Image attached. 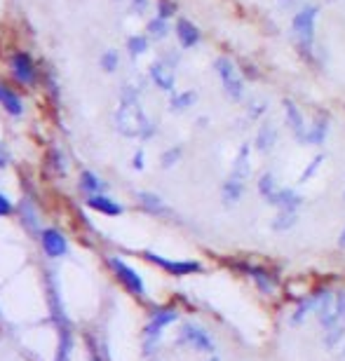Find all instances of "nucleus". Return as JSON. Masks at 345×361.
<instances>
[{
  "label": "nucleus",
  "mask_w": 345,
  "mask_h": 361,
  "mask_svg": "<svg viewBox=\"0 0 345 361\" xmlns=\"http://www.w3.org/2000/svg\"><path fill=\"white\" fill-rule=\"evenodd\" d=\"M115 130L127 139H151L155 134V125L148 120L139 101L134 103H120L115 113Z\"/></svg>",
  "instance_id": "1"
},
{
  "label": "nucleus",
  "mask_w": 345,
  "mask_h": 361,
  "mask_svg": "<svg viewBox=\"0 0 345 361\" xmlns=\"http://www.w3.org/2000/svg\"><path fill=\"white\" fill-rule=\"evenodd\" d=\"M317 15L319 8L312 3H305L303 8L294 15L292 19V30H294V38L298 42L301 52L310 57L312 47H315V24H317Z\"/></svg>",
  "instance_id": "2"
},
{
  "label": "nucleus",
  "mask_w": 345,
  "mask_h": 361,
  "mask_svg": "<svg viewBox=\"0 0 345 361\" xmlns=\"http://www.w3.org/2000/svg\"><path fill=\"white\" fill-rule=\"evenodd\" d=\"M214 71H217V76L221 78V85H224V91L228 99L242 101L246 94V87H244V78L239 76L237 66L228 57H219L214 61Z\"/></svg>",
  "instance_id": "3"
},
{
  "label": "nucleus",
  "mask_w": 345,
  "mask_h": 361,
  "mask_svg": "<svg viewBox=\"0 0 345 361\" xmlns=\"http://www.w3.org/2000/svg\"><path fill=\"white\" fill-rule=\"evenodd\" d=\"M176 317H178V312L174 308H162V310L153 312L151 322H148L146 328H144V352L146 354H153L160 335H162V331L169 326V324L176 322Z\"/></svg>",
  "instance_id": "4"
},
{
  "label": "nucleus",
  "mask_w": 345,
  "mask_h": 361,
  "mask_svg": "<svg viewBox=\"0 0 345 361\" xmlns=\"http://www.w3.org/2000/svg\"><path fill=\"white\" fill-rule=\"evenodd\" d=\"M176 342L178 345H190L193 350L205 352V354H214V350H217V345H214V340L209 338V333L205 328L195 326V324H183L181 331H178Z\"/></svg>",
  "instance_id": "5"
},
{
  "label": "nucleus",
  "mask_w": 345,
  "mask_h": 361,
  "mask_svg": "<svg viewBox=\"0 0 345 361\" xmlns=\"http://www.w3.org/2000/svg\"><path fill=\"white\" fill-rule=\"evenodd\" d=\"M110 267H113V272H115V277L120 279V284L125 286V289L132 293V296H146V284H144V279H141V274L134 270V267H129L125 261H120V258H110Z\"/></svg>",
  "instance_id": "6"
},
{
  "label": "nucleus",
  "mask_w": 345,
  "mask_h": 361,
  "mask_svg": "<svg viewBox=\"0 0 345 361\" xmlns=\"http://www.w3.org/2000/svg\"><path fill=\"white\" fill-rule=\"evenodd\" d=\"M146 261L155 263L158 267L167 270L169 274H174V277H186V274H195L202 270V265L197 261H169V258H162V256L153 254V251H146Z\"/></svg>",
  "instance_id": "7"
},
{
  "label": "nucleus",
  "mask_w": 345,
  "mask_h": 361,
  "mask_svg": "<svg viewBox=\"0 0 345 361\" xmlns=\"http://www.w3.org/2000/svg\"><path fill=\"white\" fill-rule=\"evenodd\" d=\"M148 76H151V80L155 82L158 89H162V91H174L176 73H174V64H169L167 59L153 61L151 69H148Z\"/></svg>",
  "instance_id": "8"
},
{
  "label": "nucleus",
  "mask_w": 345,
  "mask_h": 361,
  "mask_svg": "<svg viewBox=\"0 0 345 361\" xmlns=\"http://www.w3.org/2000/svg\"><path fill=\"white\" fill-rule=\"evenodd\" d=\"M317 303H315V315L317 322L322 324L324 328H331L334 324H338V315H336V296L329 289L317 293Z\"/></svg>",
  "instance_id": "9"
},
{
  "label": "nucleus",
  "mask_w": 345,
  "mask_h": 361,
  "mask_svg": "<svg viewBox=\"0 0 345 361\" xmlns=\"http://www.w3.org/2000/svg\"><path fill=\"white\" fill-rule=\"evenodd\" d=\"M282 106H285V118H287L289 130H292V134H294V139L298 141L301 146H305L308 127H305L303 113L298 111V106H296V103H294L292 99H285V101H282Z\"/></svg>",
  "instance_id": "10"
},
{
  "label": "nucleus",
  "mask_w": 345,
  "mask_h": 361,
  "mask_svg": "<svg viewBox=\"0 0 345 361\" xmlns=\"http://www.w3.org/2000/svg\"><path fill=\"white\" fill-rule=\"evenodd\" d=\"M40 244H42V251H45L49 258H61V256H66V251H69V242H66V237L54 228L42 230Z\"/></svg>",
  "instance_id": "11"
},
{
  "label": "nucleus",
  "mask_w": 345,
  "mask_h": 361,
  "mask_svg": "<svg viewBox=\"0 0 345 361\" xmlns=\"http://www.w3.org/2000/svg\"><path fill=\"white\" fill-rule=\"evenodd\" d=\"M251 174V164H249V143H242L235 155V162H233V169H230V176L228 179L233 181H239V183H246Z\"/></svg>",
  "instance_id": "12"
},
{
  "label": "nucleus",
  "mask_w": 345,
  "mask_h": 361,
  "mask_svg": "<svg viewBox=\"0 0 345 361\" xmlns=\"http://www.w3.org/2000/svg\"><path fill=\"white\" fill-rule=\"evenodd\" d=\"M85 204H87L90 209L103 213V216H120V213H122V204H118L115 200H110L108 195H101V193H99V195H87Z\"/></svg>",
  "instance_id": "13"
},
{
  "label": "nucleus",
  "mask_w": 345,
  "mask_h": 361,
  "mask_svg": "<svg viewBox=\"0 0 345 361\" xmlns=\"http://www.w3.org/2000/svg\"><path fill=\"white\" fill-rule=\"evenodd\" d=\"M12 73L19 82H33V76H35V69H33V59L24 52H17L12 57Z\"/></svg>",
  "instance_id": "14"
},
{
  "label": "nucleus",
  "mask_w": 345,
  "mask_h": 361,
  "mask_svg": "<svg viewBox=\"0 0 345 361\" xmlns=\"http://www.w3.org/2000/svg\"><path fill=\"white\" fill-rule=\"evenodd\" d=\"M270 204L277 206L280 211H298V206L303 204V197L294 188H280Z\"/></svg>",
  "instance_id": "15"
},
{
  "label": "nucleus",
  "mask_w": 345,
  "mask_h": 361,
  "mask_svg": "<svg viewBox=\"0 0 345 361\" xmlns=\"http://www.w3.org/2000/svg\"><path fill=\"white\" fill-rule=\"evenodd\" d=\"M326 134H329V118L322 113L315 115L312 125H308V134H305V143L310 146H322L326 141Z\"/></svg>",
  "instance_id": "16"
},
{
  "label": "nucleus",
  "mask_w": 345,
  "mask_h": 361,
  "mask_svg": "<svg viewBox=\"0 0 345 361\" xmlns=\"http://www.w3.org/2000/svg\"><path fill=\"white\" fill-rule=\"evenodd\" d=\"M176 38H178V45H181L183 50H190V47H195L197 42H200V30H197L193 21L178 19L176 21Z\"/></svg>",
  "instance_id": "17"
},
{
  "label": "nucleus",
  "mask_w": 345,
  "mask_h": 361,
  "mask_svg": "<svg viewBox=\"0 0 345 361\" xmlns=\"http://www.w3.org/2000/svg\"><path fill=\"white\" fill-rule=\"evenodd\" d=\"M254 143H256V150L263 152V155H268V152L275 148V143H277V127L273 125V122H263V125L258 127Z\"/></svg>",
  "instance_id": "18"
},
{
  "label": "nucleus",
  "mask_w": 345,
  "mask_h": 361,
  "mask_svg": "<svg viewBox=\"0 0 345 361\" xmlns=\"http://www.w3.org/2000/svg\"><path fill=\"white\" fill-rule=\"evenodd\" d=\"M137 200H139L141 209H144L146 213H151V216H167L169 213L162 197H158V195H153V193H139Z\"/></svg>",
  "instance_id": "19"
},
{
  "label": "nucleus",
  "mask_w": 345,
  "mask_h": 361,
  "mask_svg": "<svg viewBox=\"0 0 345 361\" xmlns=\"http://www.w3.org/2000/svg\"><path fill=\"white\" fill-rule=\"evenodd\" d=\"M246 274H249V277L256 281V286L261 289V293H273L275 291V286H277L275 277L268 270H263V267H256V265H246Z\"/></svg>",
  "instance_id": "20"
},
{
  "label": "nucleus",
  "mask_w": 345,
  "mask_h": 361,
  "mask_svg": "<svg viewBox=\"0 0 345 361\" xmlns=\"http://www.w3.org/2000/svg\"><path fill=\"white\" fill-rule=\"evenodd\" d=\"M244 195V183L226 179V183L221 186V200H224L226 206H235Z\"/></svg>",
  "instance_id": "21"
},
{
  "label": "nucleus",
  "mask_w": 345,
  "mask_h": 361,
  "mask_svg": "<svg viewBox=\"0 0 345 361\" xmlns=\"http://www.w3.org/2000/svg\"><path fill=\"white\" fill-rule=\"evenodd\" d=\"M0 103H3V108L8 111L10 115H22L24 113V103L19 96L15 94L12 89H8L5 85H0Z\"/></svg>",
  "instance_id": "22"
},
{
  "label": "nucleus",
  "mask_w": 345,
  "mask_h": 361,
  "mask_svg": "<svg viewBox=\"0 0 345 361\" xmlns=\"http://www.w3.org/2000/svg\"><path fill=\"white\" fill-rule=\"evenodd\" d=\"M258 193H261V197L268 202H273V197L277 195V191H280V186H277V181H275V176L270 174V171H263L261 176H258Z\"/></svg>",
  "instance_id": "23"
},
{
  "label": "nucleus",
  "mask_w": 345,
  "mask_h": 361,
  "mask_svg": "<svg viewBox=\"0 0 345 361\" xmlns=\"http://www.w3.org/2000/svg\"><path fill=\"white\" fill-rule=\"evenodd\" d=\"M197 101V94L195 91H178V94L171 96V101H169V111L171 113H183V111H188L190 106Z\"/></svg>",
  "instance_id": "24"
},
{
  "label": "nucleus",
  "mask_w": 345,
  "mask_h": 361,
  "mask_svg": "<svg viewBox=\"0 0 345 361\" xmlns=\"http://www.w3.org/2000/svg\"><path fill=\"white\" fill-rule=\"evenodd\" d=\"M296 223H298V211H277V216L273 218L270 228L275 232H287V230H292Z\"/></svg>",
  "instance_id": "25"
},
{
  "label": "nucleus",
  "mask_w": 345,
  "mask_h": 361,
  "mask_svg": "<svg viewBox=\"0 0 345 361\" xmlns=\"http://www.w3.org/2000/svg\"><path fill=\"white\" fill-rule=\"evenodd\" d=\"M80 188H83L85 195H99L103 191V181L99 179L96 174H92V171H83V176H80Z\"/></svg>",
  "instance_id": "26"
},
{
  "label": "nucleus",
  "mask_w": 345,
  "mask_h": 361,
  "mask_svg": "<svg viewBox=\"0 0 345 361\" xmlns=\"http://www.w3.org/2000/svg\"><path fill=\"white\" fill-rule=\"evenodd\" d=\"M19 213H22V218H24V225H26L28 230L38 232V228H40V218H38V211H35V206L31 204L28 200H26V202H22Z\"/></svg>",
  "instance_id": "27"
},
{
  "label": "nucleus",
  "mask_w": 345,
  "mask_h": 361,
  "mask_svg": "<svg viewBox=\"0 0 345 361\" xmlns=\"http://www.w3.org/2000/svg\"><path fill=\"white\" fill-rule=\"evenodd\" d=\"M146 30H148V38H153V40H162V38H167V33H169L167 19H160V17H155V19L148 21Z\"/></svg>",
  "instance_id": "28"
},
{
  "label": "nucleus",
  "mask_w": 345,
  "mask_h": 361,
  "mask_svg": "<svg viewBox=\"0 0 345 361\" xmlns=\"http://www.w3.org/2000/svg\"><path fill=\"white\" fill-rule=\"evenodd\" d=\"M345 338V326L341 324H334L331 328H326V335H324V345L329 347V350H336L338 342Z\"/></svg>",
  "instance_id": "29"
},
{
  "label": "nucleus",
  "mask_w": 345,
  "mask_h": 361,
  "mask_svg": "<svg viewBox=\"0 0 345 361\" xmlns=\"http://www.w3.org/2000/svg\"><path fill=\"white\" fill-rule=\"evenodd\" d=\"M87 357L90 361H110L106 347L101 342H96L94 338H90V335H87Z\"/></svg>",
  "instance_id": "30"
},
{
  "label": "nucleus",
  "mask_w": 345,
  "mask_h": 361,
  "mask_svg": "<svg viewBox=\"0 0 345 361\" xmlns=\"http://www.w3.org/2000/svg\"><path fill=\"white\" fill-rule=\"evenodd\" d=\"M127 50L134 59L141 57V54H146L148 50V38L146 35H132V38L127 40Z\"/></svg>",
  "instance_id": "31"
},
{
  "label": "nucleus",
  "mask_w": 345,
  "mask_h": 361,
  "mask_svg": "<svg viewBox=\"0 0 345 361\" xmlns=\"http://www.w3.org/2000/svg\"><path fill=\"white\" fill-rule=\"evenodd\" d=\"M322 162H324V155H315L310 162H308V167H305L303 171H301V176H298V183H301V186H303V183H308V181L312 179V176L317 174L319 167H322Z\"/></svg>",
  "instance_id": "32"
},
{
  "label": "nucleus",
  "mask_w": 345,
  "mask_h": 361,
  "mask_svg": "<svg viewBox=\"0 0 345 361\" xmlns=\"http://www.w3.org/2000/svg\"><path fill=\"white\" fill-rule=\"evenodd\" d=\"M315 303H317V298H315V296H312V298H305V301H301V303H298V308H296V312H294L292 322H294V324H301V322H303L308 312L315 310Z\"/></svg>",
  "instance_id": "33"
},
{
  "label": "nucleus",
  "mask_w": 345,
  "mask_h": 361,
  "mask_svg": "<svg viewBox=\"0 0 345 361\" xmlns=\"http://www.w3.org/2000/svg\"><path fill=\"white\" fill-rule=\"evenodd\" d=\"M181 146H174V148H167L160 155V164H162V169H171L174 164L181 160Z\"/></svg>",
  "instance_id": "34"
},
{
  "label": "nucleus",
  "mask_w": 345,
  "mask_h": 361,
  "mask_svg": "<svg viewBox=\"0 0 345 361\" xmlns=\"http://www.w3.org/2000/svg\"><path fill=\"white\" fill-rule=\"evenodd\" d=\"M118 61H120L118 52H115V50H106V52L101 54V59H99V64H101V69L106 71V73H113L115 69H118Z\"/></svg>",
  "instance_id": "35"
},
{
  "label": "nucleus",
  "mask_w": 345,
  "mask_h": 361,
  "mask_svg": "<svg viewBox=\"0 0 345 361\" xmlns=\"http://www.w3.org/2000/svg\"><path fill=\"white\" fill-rule=\"evenodd\" d=\"M266 108H268V101H263V99H251V101H249V108H246V118H249V120H256L258 115L266 113Z\"/></svg>",
  "instance_id": "36"
},
{
  "label": "nucleus",
  "mask_w": 345,
  "mask_h": 361,
  "mask_svg": "<svg viewBox=\"0 0 345 361\" xmlns=\"http://www.w3.org/2000/svg\"><path fill=\"white\" fill-rule=\"evenodd\" d=\"M174 3H169V0H160L158 3V17L160 19H169L171 15H174Z\"/></svg>",
  "instance_id": "37"
},
{
  "label": "nucleus",
  "mask_w": 345,
  "mask_h": 361,
  "mask_svg": "<svg viewBox=\"0 0 345 361\" xmlns=\"http://www.w3.org/2000/svg\"><path fill=\"white\" fill-rule=\"evenodd\" d=\"M12 211H15V206H12V202L8 200V195L0 193V218L10 216Z\"/></svg>",
  "instance_id": "38"
},
{
  "label": "nucleus",
  "mask_w": 345,
  "mask_h": 361,
  "mask_svg": "<svg viewBox=\"0 0 345 361\" xmlns=\"http://www.w3.org/2000/svg\"><path fill=\"white\" fill-rule=\"evenodd\" d=\"M336 315H338V319L345 322V291L336 293Z\"/></svg>",
  "instance_id": "39"
},
{
  "label": "nucleus",
  "mask_w": 345,
  "mask_h": 361,
  "mask_svg": "<svg viewBox=\"0 0 345 361\" xmlns=\"http://www.w3.org/2000/svg\"><path fill=\"white\" fill-rule=\"evenodd\" d=\"M146 155H144V150H137V152H134V157H132V167L134 169H137V171H141V169H144L146 167Z\"/></svg>",
  "instance_id": "40"
},
{
  "label": "nucleus",
  "mask_w": 345,
  "mask_h": 361,
  "mask_svg": "<svg viewBox=\"0 0 345 361\" xmlns=\"http://www.w3.org/2000/svg\"><path fill=\"white\" fill-rule=\"evenodd\" d=\"M146 3H148V0H132V5H134V10H137V12L144 10V8H146Z\"/></svg>",
  "instance_id": "41"
},
{
  "label": "nucleus",
  "mask_w": 345,
  "mask_h": 361,
  "mask_svg": "<svg viewBox=\"0 0 345 361\" xmlns=\"http://www.w3.org/2000/svg\"><path fill=\"white\" fill-rule=\"evenodd\" d=\"M277 3H280V5H282V8H289V5H294V3H296V0H277Z\"/></svg>",
  "instance_id": "42"
},
{
  "label": "nucleus",
  "mask_w": 345,
  "mask_h": 361,
  "mask_svg": "<svg viewBox=\"0 0 345 361\" xmlns=\"http://www.w3.org/2000/svg\"><path fill=\"white\" fill-rule=\"evenodd\" d=\"M338 244H341V247H345V228H343V232H341V240H338Z\"/></svg>",
  "instance_id": "43"
},
{
  "label": "nucleus",
  "mask_w": 345,
  "mask_h": 361,
  "mask_svg": "<svg viewBox=\"0 0 345 361\" xmlns=\"http://www.w3.org/2000/svg\"><path fill=\"white\" fill-rule=\"evenodd\" d=\"M8 164V160H5V155H0V167H5Z\"/></svg>",
  "instance_id": "44"
},
{
  "label": "nucleus",
  "mask_w": 345,
  "mask_h": 361,
  "mask_svg": "<svg viewBox=\"0 0 345 361\" xmlns=\"http://www.w3.org/2000/svg\"><path fill=\"white\" fill-rule=\"evenodd\" d=\"M207 361H219V357H212V359H207Z\"/></svg>",
  "instance_id": "45"
},
{
  "label": "nucleus",
  "mask_w": 345,
  "mask_h": 361,
  "mask_svg": "<svg viewBox=\"0 0 345 361\" xmlns=\"http://www.w3.org/2000/svg\"><path fill=\"white\" fill-rule=\"evenodd\" d=\"M326 3H334V0H326Z\"/></svg>",
  "instance_id": "46"
}]
</instances>
